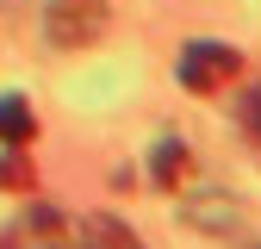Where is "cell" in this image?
<instances>
[{
  "label": "cell",
  "mask_w": 261,
  "mask_h": 249,
  "mask_svg": "<svg viewBox=\"0 0 261 249\" xmlns=\"http://www.w3.org/2000/svg\"><path fill=\"white\" fill-rule=\"evenodd\" d=\"M0 249H56V212L50 206H31L25 225L0 237Z\"/></svg>",
  "instance_id": "cell-4"
},
{
  "label": "cell",
  "mask_w": 261,
  "mask_h": 249,
  "mask_svg": "<svg viewBox=\"0 0 261 249\" xmlns=\"http://www.w3.org/2000/svg\"><path fill=\"white\" fill-rule=\"evenodd\" d=\"M106 31V0H50V38L62 50H87Z\"/></svg>",
  "instance_id": "cell-2"
},
{
  "label": "cell",
  "mask_w": 261,
  "mask_h": 249,
  "mask_svg": "<svg viewBox=\"0 0 261 249\" xmlns=\"http://www.w3.org/2000/svg\"><path fill=\"white\" fill-rule=\"evenodd\" d=\"M174 75H180V87L187 93H218V87H230L237 75H243V56L230 50V44H187L180 50V62H174Z\"/></svg>",
  "instance_id": "cell-1"
},
{
  "label": "cell",
  "mask_w": 261,
  "mask_h": 249,
  "mask_svg": "<svg viewBox=\"0 0 261 249\" xmlns=\"http://www.w3.org/2000/svg\"><path fill=\"white\" fill-rule=\"evenodd\" d=\"M187 168H193V162H187V143H174V137H168V143L155 150V181H162V187H180V181H187Z\"/></svg>",
  "instance_id": "cell-7"
},
{
  "label": "cell",
  "mask_w": 261,
  "mask_h": 249,
  "mask_svg": "<svg viewBox=\"0 0 261 249\" xmlns=\"http://www.w3.org/2000/svg\"><path fill=\"white\" fill-rule=\"evenodd\" d=\"M237 118H243V131H249V137L261 143V87H249V93H243V106H237Z\"/></svg>",
  "instance_id": "cell-8"
},
{
  "label": "cell",
  "mask_w": 261,
  "mask_h": 249,
  "mask_svg": "<svg viewBox=\"0 0 261 249\" xmlns=\"http://www.w3.org/2000/svg\"><path fill=\"white\" fill-rule=\"evenodd\" d=\"M81 249H143V243H137V231L124 218L93 212V218H81Z\"/></svg>",
  "instance_id": "cell-3"
},
{
  "label": "cell",
  "mask_w": 261,
  "mask_h": 249,
  "mask_svg": "<svg viewBox=\"0 0 261 249\" xmlns=\"http://www.w3.org/2000/svg\"><path fill=\"white\" fill-rule=\"evenodd\" d=\"M38 137V112H31V100L25 93H0V143H31Z\"/></svg>",
  "instance_id": "cell-5"
},
{
  "label": "cell",
  "mask_w": 261,
  "mask_h": 249,
  "mask_svg": "<svg viewBox=\"0 0 261 249\" xmlns=\"http://www.w3.org/2000/svg\"><path fill=\"white\" fill-rule=\"evenodd\" d=\"M38 187V168H31V156H19V143L0 150V193H31Z\"/></svg>",
  "instance_id": "cell-6"
}]
</instances>
